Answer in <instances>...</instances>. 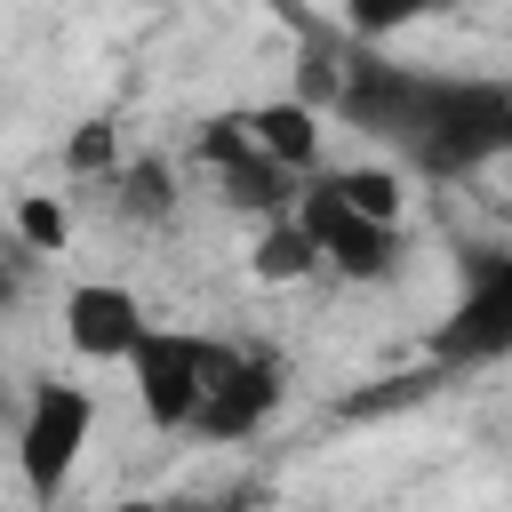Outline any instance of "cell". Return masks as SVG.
<instances>
[{
    "label": "cell",
    "mask_w": 512,
    "mask_h": 512,
    "mask_svg": "<svg viewBox=\"0 0 512 512\" xmlns=\"http://www.w3.org/2000/svg\"><path fill=\"white\" fill-rule=\"evenodd\" d=\"M112 184H120V208H128V216H168V208H176V176H168V160H120Z\"/></svg>",
    "instance_id": "cell-12"
},
{
    "label": "cell",
    "mask_w": 512,
    "mask_h": 512,
    "mask_svg": "<svg viewBox=\"0 0 512 512\" xmlns=\"http://www.w3.org/2000/svg\"><path fill=\"white\" fill-rule=\"evenodd\" d=\"M288 216L304 224L312 256H320V264H336L344 280H384V272L400 264V224H376V216L344 208V200H336L320 176H312V184H296Z\"/></svg>",
    "instance_id": "cell-4"
},
{
    "label": "cell",
    "mask_w": 512,
    "mask_h": 512,
    "mask_svg": "<svg viewBox=\"0 0 512 512\" xmlns=\"http://www.w3.org/2000/svg\"><path fill=\"white\" fill-rule=\"evenodd\" d=\"M144 336V304L112 280H88L64 296V344L80 360H128V344Z\"/></svg>",
    "instance_id": "cell-7"
},
{
    "label": "cell",
    "mask_w": 512,
    "mask_h": 512,
    "mask_svg": "<svg viewBox=\"0 0 512 512\" xmlns=\"http://www.w3.org/2000/svg\"><path fill=\"white\" fill-rule=\"evenodd\" d=\"M320 184H328L344 208H360V216H376V224H400V176H392V168H320Z\"/></svg>",
    "instance_id": "cell-9"
},
{
    "label": "cell",
    "mask_w": 512,
    "mask_h": 512,
    "mask_svg": "<svg viewBox=\"0 0 512 512\" xmlns=\"http://www.w3.org/2000/svg\"><path fill=\"white\" fill-rule=\"evenodd\" d=\"M504 352H512V256L472 248L464 256V296L440 328V360L464 368V360H504Z\"/></svg>",
    "instance_id": "cell-5"
},
{
    "label": "cell",
    "mask_w": 512,
    "mask_h": 512,
    "mask_svg": "<svg viewBox=\"0 0 512 512\" xmlns=\"http://www.w3.org/2000/svg\"><path fill=\"white\" fill-rule=\"evenodd\" d=\"M64 168L72 176H104V168H120V144H112V120H88L72 144H64Z\"/></svg>",
    "instance_id": "cell-16"
},
{
    "label": "cell",
    "mask_w": 512,
    "mask_h": 512,
    "mask_svg": "<svg viewBox=\"0 0 512 512\" xmlns=\"http://www.w3.org/2000/svg\"><path fill=\"white\" fill-rule=\"evenodd\" d=\"M440 0H344V24H352V40H384V32H400V24H416V16H432Z\"/></svg>",
    "instance_id": "cell-14"
},
{
    "label": "cell",
    "mask_w": 512,
    "mask_h": 512,
    "mask_svg": "<svg viewBox=\"0 0 512 512\" xmlns=\"http://www.w3.org/2000/svg\"><path fill=\"white\" fill-rule=\"evenodd\" d=\"M216 352L224 344H208L192 328H152L144 320V336L128 344V376H136V400H144V416L160 432H184L192 424V408H200V392L216 376Z\"/></svg>",
    "instance_id": "cell-3"
},
{
    "label": "cell",
    "mask_w": 512,
    "mask_h": 512,
    "mask_svg": "<svg viewBox=\"0 0 512 512\" xmlns=\"http://www.w3.org/2000/svg\"><path fill=\"white\" fill-rule=\"evenodd\" d=\"M272 408H280V360H272V352H248V344H224V352H216V376H208V392H200V408H192L184 432L240 440V432H256Z\"/></svg>",
    "instance_id": "cell-6"
},
{
    "label": "cell",
    "mask_w": 512,
    "mask_h": 512,
    "mask_svg": "<svg viewBox=\"0 0 512 512\" xmlns=\"http://www.w3.org/2000/svg\"><path fill=\"white\" fill-rule=\"evenodd\" d=\"M440 384V368H416V376H384V384H368V392H352L344 400V416H392V408H408V400H424Z\"/></svg>",
    "instance_id": "cell-15"
},
{
    "label": "cell",
    "mask_w": 512,
    "mask_h": 512,
    "mask_svg": "<svg viewBox=\"0 0 512 512\" xmlns=\"http://www.w3.org/2000/svg\"><path fill=\"white\" fill-rule=\"evenodd\" d=\"M336 120L384 136L424 176H472L512 144V88L504 80H448V72H416V64H384V56L352 48Z\"/></svg>",
    "instance_id": "cell-1"
},
{
    "label": "cell",
    "mask_w": 512,
    "mask_h": 512,
    "mask_svg": "<svg viewBox=\"0 0 512 512\" xmlns=\"http://www.w3.org/2000/svg\"><path fill=\"white\" fill-rule=\"evenodd\" d=\"M248 264H256V280H304V272H312L320 256H312L304 224H296V216L280 208V216L264 224V240H256V256H248Z\"/></svg>",
    "instance_id": "cell-11"
},
{
    "label": "cell",
    "mask_w": 512,
    "mask_h": 512,
    "mask_svg": "<svg viewBox=\"0 0 512 512\" xmlns=\"http://www.w3.org/2000/svg\"><path fill=\"white\" fill-rule=\"evenodd\" d=\"M344 40H328V32H312L304 40V64H296V104H312V112H336V96H344Z\"/></svg>",
    "instance_id": "cell-10"
},
{
    "label": "cell",
    "mask_w": 512,
    "mask_h": 512,
    "mask_svg": "<svg viewBox=\"0 0 512 512\" xmlns=\"http://www.w3.org/2000/svg\"><path fill=\"white\" fill-rule=\"evenodd\" d=\"M88 432H96V400L80 384H64V376H40L32 400H24V424H16V472H24L32 504H56L64 496Z\"/></svg>",
    "instance_id": "cell-2"
},
{
    "label": "cell",
    "mask_w": 512,
    "mask_h": 512,
    "mask_svg": "<svg viewBox=\"0 0 512 512\" xmlns=\"http://www.w3.org/2000/svg\"><path fill=\"white\" fill-rule=\"evenodd\" d=\"M248 120V144L264 152V160H280L288 176H304V168H320V112L312 104H256V112H240Z\"/></svg>",
    "instance_id": "cell-8"
},
{
    "label": "cell",
    "mask_w": 512,
    "mask_h": 512,
    "mask_svg": "<svg viewBox=\"0 0 512 512\" xmlns=\"http://www.w3.org/2000/svg\"><path fill=\"white\" fill-rule=\"evenodd\" d=\"M64 232H72L64 200H48V192H24V200H16V240H24L32 256H56V248H64Z\"/></svg>",
    "instance_id": "cell-13"
}]
</instances>
